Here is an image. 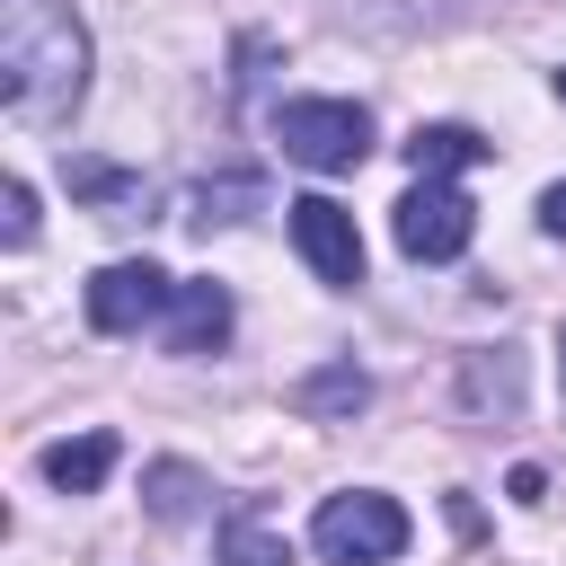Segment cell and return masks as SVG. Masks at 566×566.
<instances>
[{"label": "cell", "instance_id": "6da1fadb", "mask_svg": "<svg viewBox=\"0 0 566 566\" xmlns=\"http://www.w3.org/2000/svg\"><path fill=\"white\" fill-rule=\"evenodd\" d=\"M88 88V27L71 0H0V97L18 124L71 115Z\"/></svg>", "mask_w": 566, "mask_h": 566}, {"label": "cell", "instance_id": "7a4b0ae2", "mask_svg": "<svg viewBox=\"0 0 566 566\" xmlns=\"http://www.w3.org/2000/svg\"><path fill=\"white\" fill-rule=\"evenodd\" d=\"M274 142H283V159L336 177V168H363L371 115H363L354 97H292V106H274Z\"/></svg>", "mask_w": 566, "mask_h": 566}, {"label": "cell", "instance_id": "3957f363", "mask_svg": "<svg viewBox=\"0 0 566 566\" xmlns=\"http://www.w3.org/2000/svg\"><path fill=\"white\" fill-rule=\"evenodd\" d=\"M310 539H318L327 566H389V557L407 548V513H398L389 495L354 486V495H327V504H318Z\"/></svg>", "mask_w": 566, "mask_h": 566}, {"label": "cell", "instance_id": "277c9868", "mask_svg": "<svg viewBox=\"0 0 566 566\" xmlns=\"http://www.w3.org/2000/svg\"><path fill=\"white\" fill-rule=\"evenodd\" d=\"M469 230H478V212H469V195H460V186L416 177V186L398 195V248H407L416 265H451V256L469 248Z\"/></svg>", "mask_w": 566, "mask_h": 566}, {"label": "cell", "instance_id": "5b68a950", "mask_svg": "<svg viewBox=\"0 0 566 566\" xmlns=\"http://www.w3.org/2000/svg\"><path fill=\"white\" fill-rule=\"evenodd\" d=\"M177 301V283L150 265V256H124V265H97L88 274V292H80V310H88V327L97 336H133L142 318H159Z\"/></svg>", "mask_w": 566, "mask_h": 566}, {"label": "cell", "instance_id": "8992f818", "mask_svg": "<svg viewBox=\"0 0 566 566\" xmlns=\"http://www.w3.org/2000/svg\"><path fill=\"white\" fill-rule=\"evenodd\" d=\"M283 212H292V248L310 256V274H318V283H336V292H354V283H363L354 212H345V203H327V195H301V203H283Z\"/></svg>", "mask_w": 566, "mask_h": 566}, {"label": "cell", "instance_id": "52a82bcc", "mask_svg": "<svg viewBox=\"0 0 566 566\" xmlns=\"http://www.w3.org/2000/svg\"><path fill=\"white\" fill-rule=\"evenodd\" d=\"M230 336V292L221 283H177L168 301V354H212Z\"/></svg>", "mask_w": 566, "mask_h": 566}, {"label": "cell", "instance_id": "ba28073f", "mask_svg": "<svg viewBox=\"0 0 566 566\" xmlns=\"http://www.w3.org/2000/svg\"><path fill=\"white\" fill-rule=\"evenodd\" d=\"M115 469V433H71V442H44V478L62 495H97Z\"/></svg>", "mask_w": 566, "mask_h": 566}, {"label": "cell", "instance_id": "9c48e42d", "mask_svg": "<svg viewBox=\"0 0 566 566\" xmlns=\"http://www.w3.org/2000/svg\"><path fill=\"white\" fill-rule=\"evenodd\" d=\"M495 142H478L469 124H416L407 133V159H416V177H451V168H478Z\"/></svg>", "mask_w": 566, "mask_h": 566}, {"label": "cell", "instance_id": "30bf717a", "mask_svg": "<svg viewBox=\"0 0 566 566\" xmlns=\"http://www.w3.org/2000/svg\"><path fill=\"white\" fill-rule=\"evenodd\" d=\"M363 398H371V380H363L354 363H327V371H310V380L292 389V407H301V416H354Z\"/></svg>", "mask_w": 566, "mask_h": 566}, {"label": "cell", "instance_id": "8fae6325", "mask_svg": "<svg viewBox=\"0 0 566 566\" xmlns=\"http://www.w3.org/2000/svg\"><path fill=\"white\" fill-rule=\"evenodd\" d=\"M142 486H150V513H159V522H195V504H203V478H195L186 460H150Z\"/></svg>", "mask_w": 566, "mask_h": 566}, {"label": "cell", "instance_id": "7c38bea8", "mask_svg": "<svg viewBox=\"0 0 566 566\" xmlns=\"http://www.w3.org/2000/svg\"><path fill=\"white\" fill-rule=\"evenodd\" d=\"M221 566H292V548H283L265 522L239 513V522H221Z\"/></svg>", "mask_w": 566, "mask_h": 566}, {"label": "cell", "instance_id": "4fadbf2b", "mask_svg": "<svg viewBox=\"0 0 566 566\" xmlns=\"http://www.w3.org/2000/svg\"><path fill=\"white\" fill-rule=\"evenodd\" d=\"M71 195H88V203H124V195H142L124 168H106V159H71Z\"/></svg>", "mask_w": 566, "mask_h": 566}, {"label": "cell", "instance_id": "5bb4252c", "mask_svg": "<svg viewBox=\"0 0 566 566\" xmlns=\"http://www.w3.org/2000/svg\"><path fill=\"white\" fill-rule=\"evenodd\" d=\"M0 239H9V248H27V239H35V186H27V177H9V186H0Z\"/></svg>", "mask_w": 566, "mask_h": 566}, {"label": "cell", "instance_id": "9a60e30c", "mask_svg": "<svg viewBox=\"0 0 566 566\" xmlns=\"http://www.w3.org/2000/svg\"><path fill=\"white\" fill-rule=\"evenodd\" d=\"M539 230H548V239H566V186H548V195H539Z\"/></svg>", "mask_w": 566, "mask_h": 566}, {"label": "cell", "instance_id": "2e32d148", "mask_svg": "<svg viewBox=\"0 0 566 566\" xmlns=\"http://www.w3.org/2000/svg\"><path fill=\"white\" fill-rule=\"evenodd\" d=\"M557 380H566V345H557Z\"/></svg>", "mask_w": 566, "mask_h": 566}, {"label": "cell", "instance_id": "e0dca14e", "mask_svg": "<svg viewBox=\"0 0 566 566\" xmlns=\"http://www.w3.org/2000/svg\"><path fill=\"white\" fill-rule=\"evenodd\" d=\"M557 97H566V71H557Z\"/></svg>", "mask_w": 566, "mask_h": 566}]
</instances>
